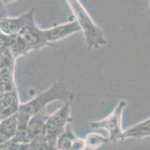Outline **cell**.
Here are the masks:
<instances>
[{
	"label": "cell",
	"instance_id": "5b68a950",
	"mask_svg": "<svg viewBox=\"0 0 150 150\" xmlns=\"http://www.w3.org/2000/svg\"><path fill=\"white\" fill-rule=\"evenodd\" d=\"M126 106V102L123 100L120 101L110 114L105 119L99 122H92L91 127L93 128H105L109 132V141H117L122 134V114L124 108Z\"/></svg>",
	"mask_w": 150,
	"mask_h": 150
},
{
	"label": "cell",
	"instance_id": "7a4b0ae2",
	"mask_svg": "<svg viewBox=\"0 0 150 150\" xmlns=\"http://www.w3.org/2000/svg\"><path fill=\"white\" fill-rule=\"evenodd\" d=\"M68 2L74 14L76 21L84 32L88 49H97L107 44L104 32L91 18L81 2L72 0L68 1Z\"/></svg>",
	"mask_w": 150,
	"mask_h": 150
},
{
	"label": "cell",
	"instance_id": "52a82bcc",
	"mask_svg": "<svg viewBox=\"0 0 150 150\" xmlns=\"http://www.w3.org/2000/svg\"><path fill=\"white\" fill-rule=\"evenodd\" d=\"M81 31V29L79 25L76 20H75L73 22L52 27L49 29L43 30V34H44L46 41L48 43V42L59 41L72 34Z\"/></svg>",
	"mask_w": 150,
	"mask_h": 150
},
{
	"label": "cell",
	"instance_id": "9c48e42d",
	"mask_svg": "<svg viewBox=\"0 0 150 150\" xmlns=\"http://www.w3.org/2000/svg\"><path fill=\"white\" fill-rule=\"evenodd\" d=\"M49 116H50L46 113V109H43L30 118L27 128L32 140H40L42 138L45 126Z\"/></svg>",
	"mask_w": 150,
	"mask_h": 150
},
{
	"label": "cell",
	"instance_id": "4fadbf2b",
	"mask_svg": "<svg viewBox=\"0 0 150 150\" xmlns=\"http://www.w3.org/2000/svg\"><path fill=\"white\" fill-rule=\"evenodd\" d=\"M33 143L34 150H56V146L46 142L43 140H32Z\"/></svg>",
	"mask_w": 150,
	"mask_h": 150
},
{
	"label": "cell",
	"instance_id": "7c38bea8",
	"mask_svg": "<svg viewBox=\"0 0 150 150\" xmlns=\"http://www.w3.org/2000/svg\"><path fill=\"white\" fill-rule=\"evenodd\" d=\"M17 130V114L4 119L0 126V131L7 137L9 140H11Z\"/></svg>",
	"mask_w": 150,
	"mask_h": 150
},
{
	"label": "cell",
	"instance_id": "5bb4252c",
	"mask_svg": "<svg viewBox=\"0 0 150 150\" xmlns=\"http://www.w3.org/2000/svg\"><path fill=\"white\" fill-rule=\"evenodd\" d=\"M8 71L9 68L7 66H3V67L0 68V74H2V75H5L8 73Z\"/></svg>",
	"mask_w": 150,
	"mask_h": 150
},
{
	"label": "cell",
	"instance_id": "6da1fadb",
	"mask_svg": "<svg viewBox=\"0 0 150 150\" xmlns=\"http://www.w3.org/2000/svg\"><path fill=\"white\" fill-rule=\"evenodd\" d=\"M73 94L67 88L63 80H59L50 89L40 93L31 101L20 105L17 113V127H27L28 120L34 115L45 109L47 104L55 100L64 102L73 100Z\"/></svg>",
	"mask_w": 150,
	"mask_h": 150
},
{
	"label": "cell",
	"instance_id": "277c9868",
	"mask_svg": "<svg viewBox=\"0 0 150 150\" xmlns=\"http://www.w3.org/2000/svg\"><path fill=\"white\" fill-rule=\"evenodd\" d=\"M71 101L72 100L65 102L58 111L49 116L43 131V137L40 140L56 146L58 138L72 121L70 117Z\"/></svg>",
	"mask_w": 150,
	"mask_h": 150
},
{
	"label": "cell",
	"instance_id": "ba28073f",
	"mask_svg": "<svg viewBox=\"0 0 150 150\" xmlns=\"http://www.w3.org/2000/svg\"><path fill=\"white\" fill-rule=\"evenodd\" d=\"M85 146V141L79 138L73 133L69 124L67 126L56 143V148L61 150H84Z\"/></svg>",
	"mask_w": 150,
	"mask_h": 150
},
{
	"label": "cell",
	"instance_id": "8fae6325",
	"mask_svg": "<svg viewBox=\"0 0 150 150\" xmlns=\"http://www.w3.org/2000/svg\"><path fill=\"white\" fill-rule=\"evenodd\" d=\"M149 122L150 119L149 118L144 122H140L125 131H122L118 138V140H122L127 138H144L148 136L149 137Z\"/></svg>",
	"mask_w": 150,
	"mask_h": 150
},
{
	"label": "cell",
	"instance_id": "30bf717a",
	"mask_svg": "<svg viewBox=\"0 0 150 150\" xmlns=\"http://www.w3.org/2000/svg\"><path fill=\"white\" fill-rule=\"evenodd\" d=\"M20 107L18 95L16 93L6 94L0 100V118L7 119L17 114Z\"/></svg>",
	"mask_w": 150,
	"mask_h": 150
},
{
	"label": "cell",
	"instance_id": "8992f818",
	"mask_svg": "<svg viewBox=\"0 0 150 150\" xmlns=\"http://www.w3.org/2000/svg\"><path fill=\"white\" fill-rule=\"evenodd\" d=\"M35 8L16 18L4 19L0 22V31L7 35H16L25 25L34 19Z\"/></svg>",
	"mask_w": 150,
	"mask_h": 150
},
{
	"label": "cell",
	"instance_id": "3957f363",
	"mask_svg": "<svg viewBox=\"0 0 150 150\" xmlns=\"http://www.w3.org/2000/svg\"><path fill=\"white\" fill-rule=\"evenodd\" d=\"M46 44L43 30L38 28L32 19L16 35V39L11 45L12 54L13 57H18L32 50L43 47Z\"/></svg>",
	"mask_w": 150,
	"mask_h": 150
}]
</instances>
